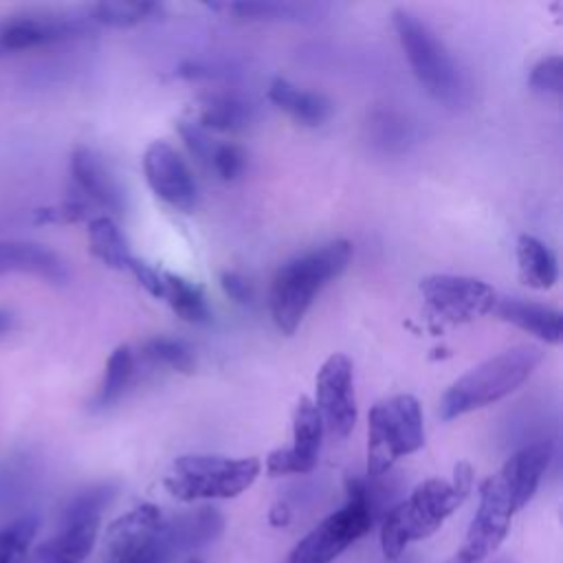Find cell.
<instances>
[{"label": "cell", "mask_w": 563, "mask_h": 563, "mask_svg": "<svg viewBox=\"0 0 563 563\" xmlns=\"http://www.w3.org/2000/svg\"><path fill=\"white\" fill-rule=\"evenodd\" d=\"M257 457L224 455H180L163 484L167 493L180 501L229 499L244 493L260 475Z\"/></svg>", "instance_id": "obj_5"}, {"label": "cell", "mask_w": 563, "mask_h": 563, "mask_svg": "<svg viewBox=\"0 0 563 563\" xmlns=\"http://www.w3.org/2000/svg\"><path fill=\"white\" fill-rule=\"evenodd\" d=\"M191 121L207 132H240L251 121V106L235 95H207L198 101Z\"/></svg>", "instance_id": "obj_23"}, {"label": "cell", "mask_w": 563, "mask_h": 563, "mask_svg": "<svg viewBox=\"0 0 563 563\" xmlns=\"http://www.w3.org/2000/svg\"><path fill=\"white\" fill-rule=\"evenodd\" d=\"M473 486L468 462L455 464L453 479L431 477L418 484L409 497L400 499L380 519V550L385 559L396 561L411 541L431 537L444 519L462 506Z\"/></svg>", "instance_id": "obj_1"}, {"label": "cell", "mask_w": 563, "mask_h": 563, "mask_svg": "<svg viewBox=\"0 0 563 563\" xmlns=\"http://www.w3.org/2000/svg\"><path fill=\"white\" fill-rule=\"evenodd\" d=\"M143 174L154 196L172 209L189 213L196 207L198 189L194 174L169 143L152 141L145 147Z\"/></svg>", "instance_id": "obj_10"}, {"label": "cell", "mask_w": 563, "mask_h": 563, "mask_svg": "<svg viewBox=\"0 0 563 563\" xmlns=\"http://www.w3.org/2000/svg\"><path fill=\"white\" fill-rule=\"evenodd\" d=\"M323 420L308 396H301L292 411V444L275 449L266 457V473L273 477L310 473L319 462L323 442Z\"/></svg>", "instance_id": "obj_11"}, {"label": "cell", "mask_w": 563, "mask_h": 563, "mask_svg": "<svg viewBox=\"0 0 563 563\" xmlns=\"http://www.w3.org/2000/svg\"><path fill=\"white\" fill-rule=\"evenodd\" d=\"M165 521V519H163ZM172 552L163 539V526L154 539L108 556V563H167Z\"/></svg>", "instance_id": "obj_34"}, {"label": "cell", "mask_w": 563, "mask_h": 563, "mask_svg": "<svg viewBox=\"0 0 563 563\" xmlns=\"http://www.w3.org/2000/svg\"><path fill=\"white\" fill-rule=\"evenodd\" d=\"M224 519L216 508L202 506L189 512H183L169 521H163V539L174 554L198 550L220 537Z\"/></svg>", "instance_id": "obj_17"}, {"label": "cell", "mask_w": 563, "mask_h": 563, "mask_svg": "<svg viewBox=\"0 0 563 563\" xmlns=\"http://www.w3.org/2000/svg\"><path fill=\"white\" fill-rule=\"evenodd\" d=\"M350 260L352 242L332 240L279 266L268 290V308L275 328L290 336L303 321L314 297L347 268Z\"/></svg>", "instance_id": "obj_2"}, {"label": "cell", "mask_w": 563, "mask_h": 563, "mask_svg": "<svg viewBox=\"0 0 563 563\" xmlns=\"http://www.w3.org/2000/svg\"><path fill=\"white\" fill-rule=\"evenodd\" d=\"M427 306L446 321L464 323L495 310L499 297L495 288L477 277L435 273L420 279Z\"/></svg>", "instance_id": "obj_8"}, {"label": "cell", "mask_w": 563, "mask_h": 563, "mask_svg": "<svg viewBox=\"0 0 563 563\" xmlns=\"http://www.w3.org/2000/svg\"><path fill=\"white\" fill-rule=\"evenodd\" d=\"M515 512L517 510L499 477H486L484 484L479 486V506L468 526L462 550L482 563L504 543Z\"/></svg>", "instance_id": "obj_12"}, {"label": "cell", "mask_w": 563, "mask_h": 563, "mask_svg": "<svg viewBox=\"0 0 563 563\" xmlns=\"http://www.w3.org/2000/svg\"><path fill=\"white\" fill-rule=\"evenodd\" d=\"M495 563H512V561H508V559H497Z\"/></svg>", "instance_id": "obj_43"}, {"label": "cell", "mask_w": 563, "mask_h": 563, "mask_svg": "<svg viewBox=\"0 0 563 563\" xmlns=\"http://www.w3.org/2000/svg\"><path fill=\"white\" fill-rule=\"evenodd\" d=\"M552 460V442L550 440H539L530 442L517 453H512L504 466L495 473L499 482L504 484L515 510L519 512L537 493L539 482L543 473L548 471Z\"/></svg>", "instance_id": "obj_14"}, {"label": "cell", "mask_w": 563, "mask_h": 563, "mask_svg": "<svg viewBox=\"0 0 563 563\" xmlns=\"http://www.w3.org/2000/svg\"><path fill=\"white\" fill-rule=\"evenodd\" d=\"M543 352L537 345H515L508 347L484 363L460 376L440 400V418L455 420L464 413L484 409L510 391H515L534 367L541 363Z\"/></svg>", "instance_id": "obj_3"}, {"label": "cell", "mask_w": 563, "mask_h": 563, "mask_svg": "<svg viewBox=\"0 0 563 563\" xmlns=\"http://www.w3.org/2000/svg\"><path fill=\"white\" fill-rule=\"evenodd\" d=\"M117 488L110 484H99L81 490L64 510V523L73 521H99L106 506L112 501Z\"/></svg>", "instance_id": "obj_31"}, {"label": "cell", "mask_w": 563, "mask_h": 563, "mask_svg": "<svg viewBox=\"0 0 563 563\" xmlns=\"http://www.w3.org/2000/svg\"><path fill=\"white\" fill-rule=\"evenodd\" d=\"M495 312L501 321H508L550 345H559L563 339L561 312L550 306L526 301L519 297H504L497 301Z\"/></svg>", "instance_id": "obj_18"}, {"label": "cell", "mask_w": 563, "mask_h": 563, "mask_svg": "<svg viewBox=\"0 0 563 563\" xmlns=\"http://www.w3.org/2000/svg\"><path fill=\"white\" fill-rule=\"evenodd\" d=\"M99 521H73L33 552L31 563H84L97 541Z\"/></svg>", "instance_id": "obj_20"}, {"label": "cell", "mask_w": 563, "mask_h": 563, "mask_svg": "<svg viewBox=\"0 0 563 563\" xmlns=\"http://www.w3.org/2000/svg\"><path fill=\"white\" fill-rule=\"evenodd\" d=\"M132 376H134V352H132V347L130 345L114 347L108 356L103 380H101L99 391L95 396V407L106 409V407L114 405L123 396L128 385L132 383Z\"/></svg>", "instance_id": "obj_27"}, {"label": "cell", "mask_w": 563, "mask_h": 563, "mask_svg": "<svg viewBox=\"0 0 563 563\" xmlns=\"http://www.w3.org/2000/svg\"><path fill=\"white\" fill-rule=\"evenodd\" d=\"M372 130H374V143L380 145L383 150H402L405 143L409 141V125L394 112H378L372 119Z\"/></svg>", "instance_id": "obj_33"}, {"label": "cell", "mask_w": 563, "mask_h": 563, "mask_svg": "<svg viewBox=\"0 0 563 563\" xmlns=\"http://www.w3.org/2000/svg\"><path fill=\"white\" fill-rule=\"evenodd\" d=\"M163 299L187 323H207L211 319V310L200 286L176 273H163Z\"/></svg>", "instance_id": "obj_26"}, {"label": "cell", "mask_w": 563, "mask_h": 563, "mask_svg": "<svg viewBox=\"0 0 563 563\" xmlns=\"http://www.w3.org/2000/svg\"><path fill=\"white\" fill-rule=\"evenodd\" d=\"M92 31L90 18L68 13L18 15L0 26V46L7 51H29L46 44L81 37Z\"/></svg>", "instance_id": "obj_13"}, {"label": "cell", "mask_w": 563, "mask_h": 563, "mask_svg": "<svg viewBox=\"0 0 563 563\" xmlns=\"http://www.w3.org/2000/svg\"><path fill=\"white\" fill-rule=\"evenodd\" d=\"M268 99L284 112H288L297 123L317 128L332 114V103L328 97L314 90H301L284 77H275L268 86Z\"/></svg>", "instance_id": "obj_19"}, {"label": "cell", "mask_w": 563, "mask_h": 563, "mask_svg": "<svg viewBox=\"0 0 563 563\" xmlns=\"http://www.w3.org/2000/svg\"><path fill=\"white\" fill-rule=\"evenodd\" d=\"M128 271H132V275L136 277V282L152 295V297H163V273L152 268L150 264L132 257L128 264Z\"/></svg>", "instance_id": "obj_38"}, {"label": "cell", "mask_w": 563, "mask_h": 563, "mask_svg": "<svg viewBox=\"0 0 563 563\" xmlns=\"http://www.w3.org/2000/svg\"><path fill=\"white\" fill-rule=\"evenodd\" d=\"M187 563H202V561H200V559H189Z\"/></svg>", "instance_id": "obj_44"}, {"label": "cell", "mask_w": 563, "mask_h": 563, "mask_svg": "<svg viewBox=\"0 0 563 563\" xmlns=\"http://www.w3.org/2000/svg\"><path fill=\"white\" fill-rule=\"evenodd\" d=\"M446 563H479V561H477V559H473L468 552H464V550L460 548V550H457V552H455Z\"/></svg>", "instance_id": "obj_42"}, {"label": "cell", "mask_w": 563, "mask_h": 563, "mask_svg": "<svg viewBox=\"0 0 563 563\" xmlns=\"http://www.w3.org/2000/svg\"><path fill=\"white\" fill-rule=\"evenodd\" d=\"M161 13L156 2H97L88 7V18L92 24L110 29H130Z\"/></svg>", "instance_id": "obj_28"}, {"label": "cell", "mask_w": 563, "mask_h": 563, "mask_svg": "<svg viewBox=\"0 0 563 563\" xmlns=\"http://www.w3.org/2000/svg\"><path fill=\"white\" fill-rule=\"evenodd\" d=\"M391 22L405 57L422 88L438 101L457 103L462 99L464 84L442 40L407 9H396L391 13Z\"/></svg>", "instance_id": "obj_6"}, {"label": "cell", "mask_w": 563, "mask_h": 563, "mask_svg": "<svg viewBox=\"0 0 563 563\" xmlns=\"http://www.w3.org/2000/svg\"><path fill=\"white\" fill-rule=\"evenodd\" d=\"M209 9L249 22H301L312 20L325 7L308 2H222L209 4Z\"/></svg>", "instance_id": "obj_24"}, {"label": "cell", "mask_w": 563, "mask_h": 563, "mask_svg": "<svg viewBox=\"0 0 563 563\" xmlns=\"http://www.w3.org/2000/svg\"><path fill=\"white\" fill-rule=\"evenodd\" d=\"M88 246L99 262L117 271L128 268L130 260L134 257L125 235L110 216H97L88 222Z\"/></svg>", "instance_id": "obj_25"}, {"label": "cell", "mask_w": 563, "mask_h": 563, "mask_svg": "<svg viewBox=\"0 0 563 563\" xmlns=\"http://www.w3.org/2000/svg\"><path fill=\"white\" fill-rule=\"evenodd\" d=\"M37 528L35 517H20L0 528V563H24Z\"/></svg>", "instance_id": "obj_30"}, {"label": "cell", "mask_w": 563, "mask_h": 563, "mask_svg": "<svg viewBox=\"0 0 563 563\" xmlns=\"http://www.w3.org/2000/svg\"><path fill=\"white\" fill-rule=\"evenodd\" d=\"M70 174L77 187L92 202H97L99 207L112 213H123L125 209L123 191L117 178L112 176V172L108 169V165L103 163V158L95 150L86 145H77L70 154Z\"/></svg>", "instance_id": "obj_15"}, {"label": "cell", "mask_w": 563, "mask_h": 563, "mask_svg": "<svg viewBox=\"0 0 563 563\" xmlns=\"http://www.w3.org/2000/svg\"><path fill=\"white\" fill-rule=\"evenodd\" d=\"M528 86L539 95H561L563 92V59L561 55H548L537 62L530 70Z\"/></svg>", "instance_id": "obj_32"}, {"label": "cell", "mask_w": 563, "mask_h": 563, "mask_svg": "<svg viewBox=\"0 0 563 563\" xmlns=\"http://www.w3.org/2000/svg\"><path fill=\"white\" fill-rule=\"evenodd\" d=\"M13 312H9V310H4V308H0V339L4 336V334H9L11 332V328H13Z\"/></svg>", "instance_id": "obj_41"}, {"label": "cell", "mask_w": 563, "mask_h": 563, "mask_svg": "<svg viewBox=\"0 0 563 563\" xmlns=\"http://www.w3.org/2000/svg\"><path fill=\"white\" fill-rule=\"evenodd\" d=\"M141 356L147 363L169 367L180 374H191L196 367V354L194 350L180 341V339H169V336H154L143 343Z\"/></svg>", "instance_id": "obj_29"}, {"label": "cell", "mask_w": 563, "mask_h": 563, "mask_svg": "<svg viewBox=\"0 0 563 563\" xmlns=\"http://www.w3.org/2000/svg\"><path fill=\"white\" fill-rule=\"evenodd\" d=\"M220 286H222V290H224V295L229 297V299H233L235 303H251V299H253V288H251V284L240 275V273H235V271H227V273H222L220 275Z\"/></svg>", "instance_id": "obj_39"}, {"label": "cell", "mask_w": 563, "mask_h": 563, "mask_svg": "<svg viewBox=\"0 0 563 563\" xmlns=\"http://www.w3.org/2000/svg\"><path fill=\"white\" fill-rule=\"evenodd\" d=\"M88 218V205L81 200H66L33 211L31 220L35 224H75Z\"/></svg>", "instance_id": "obj_36"}, {"label": "cell", "mask_w": 563, "mask_h": 563, "mask_svg": "<svg viewBox=\"0 0 563 563\" xmlns=\"http://www.w3.org/2000/svg\"><path fill=\"white\" fill-rule=\"evenodd\" d=\"M163 526V515L154 504H141L119 519H114L106 530V552L117 554L141 545L156 537Z\"/></svg>", "instance_id": "obj_21"}, {"label": "cell", "mask_w": 563, "mask_h": 563, "mask_svg": "<svg viewBox=\"0 0 563 563\" xmlns=\"http://www.w3.org/2000/svg\"><path fill=\"white\" fill-rule=\"evenodd\" d=\"M268 521H271V526H275V528L288 526V521H290V506H288L286 501H277V504L271 508V512H268Z\"/></svg>", "instance_id": "obj_40"}, {"label": "cell", "mask_w": 563, "mask_h": 563, "mask_svg": "<svg viewBox=\"0 0 563 563\" xmlns=\"http://www.w3.org/2000/svg\"><path fill=\"white\" fill-rule=\"evenodd\" d=\"M374 526L365 499L347 493L343 508L321 519L288 554L286 563H332L343 550L358 541Z\"/></svg>", "instance_id": "obj_7"}, {"label": "cell", "mask_w": 563, "mask_h": 563, "mask_svg": "<svg viewBox=\"0 0 563 563\" xmlns=\"http://www.w3.org/2000/svg\"><path fill=\"white\" fill-rule=\"evenodd\" d=\"M314 407L323 420V427L345 438L356 422V396L352 361L345 354H332L323 361L314 378Z\"/></svg>", "instance_id": "obj_9"}, {"label": "cell", "mask_w": 563, "mask_h": 563, "mask_svg": "<svg viewBox=\"0 0 563 563\" xmlns=\"http://www.w3.org/2000/svg\"><path fill=\"white\" fill-rule=\"evenodd\" d=\"M515 255H517V271L519 279L534 288V290H545L552 288L559 279V266L554 253L534 235H519L515 244Z\"/></svg>", "instance_id": "obj_22"}, {"label": "cell", "mask_w": 563, "mask_h": 563, "mask_svg": "<svg viewBox=\"0 0 563 563\" xmlns=\"http://www.w3.org/2000/svg\"><path fill=\"white\" fill-rule=\"evenodd\" d=\"M9 273L37 275L53 284L68 279V268L55 251L26 240H0V277Z\"/></svg>", "instance_id": "obj_16"}, {"label": "cell", "mask_w": 563, "mask_h": 563, "mask_svg": "<svg viewBox=\"0 0 563 563\" xmlns=\"http://www.w3.org/2000/svg\"><path fill=\"white\" fill-rule=\"evenodd\" d=\"M422 407L409 394L378 400L367 413V477H383L424 444Z\"/></svg>", "instance_id": "obj_4"}, {"label": "cell", "mask_w": 563, "mask_h": 563, "mask_svg": "<svg viewBox=\"0 0 563 563\" xmlns=\"http://www.w3.org/2000/svg\"><path fill=\"white\" fill-rule=\"evenodd\" d=\"M178 134L185 141L187 150L191 152V156H196L198 163H202L205 167H209L213 150H216V141L209 136L207 130H202L198 123H194L191 119H183L178 121Z\"/></svg>", "instance_id": "obj_37"}, {"label": "cell", "mask_w": 563, "mask_h": 563, "mask_svg": "<svg viewBox=\"0 0 563 563\" xmlns=\"http://www.w3.org/2000/svg\"><path fill=\"white\" fill-rule=\"evenodd\" d=\"M246 167V152L235 143H218L209 163V169L216 172L222 180H235Z\"/></svg>", "instance_id": "obj_35"}]
</instances>
